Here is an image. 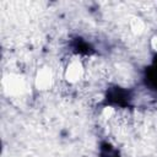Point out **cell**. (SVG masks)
<instances>
[{
    "label": "cell",
    "mask_w": 157,
    "mask_h": 157,
    "mask_svg": "<svg viewBox=\"0 0 157 157\" xmlns=\"http://www.w3.org/2000/svg\"><path fill=\"white\" fill-rule=\"evenodd\" d=\"M102 157H119V156H118V153H117L115 150H113L110 146H107L105 145L102 148Z\"/></svg>",
    "instance_id": "obj_1"
}]
</instances>
